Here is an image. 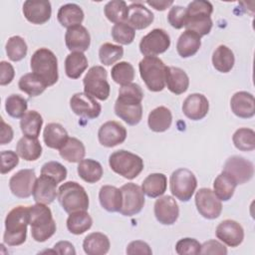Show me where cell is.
I'll use <instances>...</instances> for the list:
<instances>
[{
  "instance_id": "1",
  "label": "cell",
  "mask_w": 255,
  "mask_h": 255,
  "mask_svg": "<svg viewBox=\"0 0 255 255\" xmlns=\"http://www.w3.org/2000/svg\"><path fill=\"white\" fill-rule=\"evenodd\" d=\"M142 99L143 92L139 85L129 83L122 86L115 103L116 115L129 126L137 125L142 118Z\"/></svg>"
},
{
  "instance_id": "2",
  "label": "cell",
  "mask_w": 255,
  "mask_h": 255,
  "mask_svg": "<svg viewBox=\"0 0 255 255\" xmlns=\"http://www.w3.org/2000/svg\"><path fill=\"white\" fill-rule=\"evenodd\" d=\"M29 218V206L19 205L8 212L5 218V231L3 235L5 244L18 246L26 241Z\"/></svg>"
},
{
  "instance_id": "3",
  "label": "cell",
  "mask_w": 255,
  "mask_h": 255,
  "mask_svg": "<svg viewBox=\"0 0 255 255\" xmlns=\"http://www.w3.org/2000/svg\"><path fill=\"white\" fill-rule=\"evenodd\" d=\"M29 224L32 238L37 242H45L52 237L57 229L51 209L43 203L29 206Z\"/></svg>"
},
{
  "instance_id": "4",
  "label": "cell",
  "mask_w": 255,
  "mask_h": 255,
  "mask_svg": "<svg viewBox=\"0 0 255 255\" xmlns=\"http://www.w3.org/2000/svg\"><path fill=\"white\" fill-rule=\"evenodd\" d=\"M213 6L209 1L194 0L186 7V30L198 34L200 37L209 34L212 28Z\"/></svg>"
},
{
  "instance_id": "5",
  "label": "cell",
  "mask_w": 255,
  "mask_h": 255,
  "mask_svg": "<svg viewBox=\"0 0 255 255\" xmlns=\"http://www.w3.org/2000/svg\"><path fill=\"white\" fill-rule=\"evenodd\" d=\"M30 66L32 73L40 77L48 87L58 82V60L51 50L40 48L35 51L30 60Z\"/></svg>"
},
{
  "instance_id": "6",
  "label": "cell",
  "mask_w": 255,
  "mask_h": 255,
  "mask_svg": "<svg viewBox=\"0 0 255 255\" xmlns=\"http://www.w3.org/2000/svg\"><path fill=\"white\" fill-rule=\"evenodd\" d=\"M58 200L67 213L89 208V196L85 188L76 181H67L58 189Z\"/></svg>"
},
{
  "instance_id": "7",
  "label": "cell",
  "mask_w": 255,
  "mask_h": 255,
  "mask_svg": "<svg viewBox=\"0 0 255 255\" xmlns=\"http://www.w3.org/2000/svg\"><path fill=\"white\" fill-rule=\"evenodd\" d=\"M166 68L162 60L156 56L144 57L139 62V75L149 91L160 92L164 89Z\"/></svg>"
},
{
  "instance_id": "8",
  "label": "cell",
  "mask_w": 255,
  "mask_h": 255,
  "mask_svg": "<svg viewBox=\"0 0 255 255\" xmlns=\"http://www.w3.org/2000/svg\"><path fill=\"white\" fill-rule=\"evenodd\" d=\"M109 164L113 171L127 179L135 178L143 169L142 158L125 149L113 152L109 157Z\"/></svg>"
},
{
  "instance_id": "9",
  "label": "cell",
  "mask_w": 255,
  "mask_h": 255,
  "mask_svg": "<svg viewBox=\"0 0 255 255\" xmlns=\"http://www.w3.org/2000/svg\"><path fill=\"white\" fill-rule=\"evenodd\" d=\"M196 186L197 179L194 173L187 168H178L170 175V192L180 201H188L192 197Z\"/></svg>"
},
{
  "instance_id": "10",
  "label": "cell",
  "mask_w": 255,
  "mask_h": 255,
  "mask_svg": "<svg viewBox=\"0 0 255 255\" xmlns=\"http://www.w3.org/2000/svg\"><path fill=\"white\" fill-rule=\"evenodd\" d=\"M107 76V71L102 66H94L90 68L83 79L85 93L98 100L106 101L109 98L111 91Z\"/></svg>"
},
{
  "instance_id": "11",
  "label": "cell",
  "mask_w": 255,
  "mask_h": 255,
  "mask_svg": "<svg viewBox=\"0 0 255 255\" xmlns=\"http://www.w3.org/2000/svg\"><path fill=\"white\" fill-rule=\"evenodd\" d=\"M120 189L123 195V204L119 212L125 216H132L140 212L145 202L141 187L129 182L124 184Z\"/></svg>"
},
{
  "instance_id": "12",
  "label": "cell",
  "mask_w": 255,
  "mask_h": 255,
  "mask_svg": "<svg viewBox=\"0 0 255 255\" xmlns=\"http://www.w3.org/2000/svg\"><path fill=\"white\" fill-rule=\"evenodd\" d=\"M170 46V37L163 29H153L143 36L139 43V51L145 57L164 53Z\"/></svg>"
},
{
  "instance_id": "13",
  "label": "cell",
  "mask_w": 255,
  "mask_h": 255,
  "mask_svg": "<svg viewBox=\"0 0 255 255\" xmlns=\"http://www.w3.org/2000/svg\"><path fill=\"white\" fill-rule=\"evenodd\" d=\"M195 205L197 211L206 219H215L222 211L221 200L210 188H200L195 194Z\"/></svg>"
},
{
  "instance_id": "14",
  "label": "cell",
  "mask_w": 255,
  "mask_h": 255,
  "mask_svg": "<svg viewBox=\"0 0 255 255\" xmlns=\"http://www.w3.org/2000/svg\"><path fill=\"white\" fill-rule=\"evenodd\" d=\"M223 171L229 174L237 184H243L252 178L254 165L242 156L233 155L225 161Z\"/></svg>"
},
{
  "instance_id": "15",
  "label": "cell",
  "mask_w": 255,
  "mask_h": 255,
  "mask_svg": "<svg viewBox=\"0 0 255 255\" xmlns=\"http://www.w3.org/2000/svg\"><path fill=\"white\" fill-rule=\"evenodd\" d=\"M36 179L34 169H21L11 176L9 180L10 190L19 198H27L33 194Z\"/></svg>"
},
{
  "instance_id": "16",
  "label": "cell",
  "mask_w": 255,
  "mask_h": 255,
  "mask_svg": "<svg viewBox=\"0 0 255 255\" xmlns=\"http://www.w3.org/2000/svg\"><path fill=\"white\" fill-rule=\"evenodd\" d=\"M71 110L80 117L92 120L100 116L102 107L95 100L86 93H76L70 100Z\"/></svg>"
},
{
  "instance_id": "17",
  "label": "cell",
  "mask_w": 255,
  "mask_h": 255,
  "mask_svg": "<svg viewBox=\"0 0 255 255\" xmlns=\"http://www.w3.org/2000/svg\"><path fill=\"white\" fill-rule=\"evenodd\" d=\"M98 138L102 145L106 147H114L126 140L127 129L120 123L109 121L103 124L99 128Z\"/></svg>"
},
{
  "instance_id": "18",
  "label": "cell",
  "mask_w": 255,
  "mask_h": 255,
  "mask_svg": "<svg viewBox=\"0 0 255 255\" xmlns=\"http://www.w3.org/2000/svg\"><path fill=\"white\" fill-rule=\"evenodd\" d=\"M23 14L32 24H44L51 18V3L47 0H27L23 4Z\"/></svg>"
},
{
  "instance_id": "19",
  "label": "cell",
  "mask_w": 255,
  "mask_h": 255,
  "mask_svg": "<svg viewBox=\"0 0 255 255\" xmlns=\"http://www.w3.org/2000/svg\"><path fill=\"white\" fill-rule=\"evenodd\" d=\"M154 215L156 220L163 225L175 223L179 215V207L172 196H159L154 203Z\"/></svg>"
},
{
  "instance_id": "20",
  "label": "cell",
  "mask_w": 255,
  "mask_h": 255,
  "mask_svg": "<svg viewBox=\"0 0 255 255\" xmlns=\"http://www.w3.org/2000/svg\"><path fill=\"white\" fill-rule=\"evenodd\" d=\"M216 237L230 247L239 246L244 239L243 227L235 220L226 219L220 222L215 230Z\"/></svg>"
},
{
  "instance_id": "21",
  "label": "cell",
  "mask_w": 255,
  "mask_h": 255,
  "mask_svg": "<svg viewBox=\"0 0 255 255\" xmlns=\"http://www.w3.org/2000/svg\"><path fill=\"white\" fill-rule=\"evenodd\" d=\"M209 111V102L202 94H191L182 104V112L186 118L192 121L202 120Z\"/></svg>"
},
{
  "instance_id": "22",
  "label": "cell",
  "mask_w": 255,
  "mask_h": 255,
  "mask_svg": "<svg viewBox=\"0 0 255 255\" xmlns=\"http://www.w3.org/2000/svg\"><path fill=\"white\" fill-rule=\"evenodd\" d=\"M57 182L44 174H41L39 178L36 179L33 188V197L36 203L50 204L58 196Z\"/></svg>"
},
{
  "instance_id": "23",
  "label": "cell",
  "mask_w": 255,
  "mask_h": 255,
  "mask_svg": "<svg viewBox=\"0 0 255 255\" xmlns=\"http://www.w3.org/2000/svg\"><path fill=\"white\" fill-rule=\"evenodd\" d=\"M67 48L71 52H85L90 48L91 36L86 27L77 25L68 28L65 34Z\"/></svg>"
},
{
  "instance_id": "24",
  "label": "cell",
  "mask_w": 255,
  "mask_h": 255,
  "mask_svg": "<svg viewBox=\"0 0 255 255\" xmlns=\"http://www.w3.org/2000/svg\"><path fill=\"white\" fill-rule=\"evenodd\" d=\"M230 107L235 116L250 119L255 115V102L252 94L241 91L235 93L230 100Z\"/></svg>"
},
{
  "instance_id": "25",
  "label": "cell",
  "mask_w": 255,
  "mask_h": 255,
  "mask_svg": "<svg viewBox=\"0 0 255 255\" xmlns=\"http://www.w3.org/2000/svg\"><path fill=\"white\" fill-rule=\"evenodd\" d=\"M128 8V24L133 29L142 30L147 28L154 19L153 13L141 3H131Z\"/></svg>"
},
{
  "instance_id": "26",
  "label": "cell",
  "mask_w": 255,
  "mask_h": 255,
  "mask_svg": "<svg viewBox=\"0 0 255 255\" xmlns=\"http://www.w3.org/2000/svg\"><path fill=\"white\" fill-rule=\"evenodd\" d=\"M165 85L172 94L181 95L188 89L189 78L182 69L177 67H167Z\"/></svg>"
},
{
  "instance_id": "27",
  "label": "cell",
  "mask_w": 255,
  "mask_h": 255,
  "mask_svg": "<svg viewBox=\"0 0 255 255\" xmlns=\"http://www.w3.org/2000/svg\"><path fill=\"white\" fill-rule=\"evenodd\" d=\"M102 207L109 212L120 211L123 204V195L120 188L113 185H104L99 192Z\"/></svg>"
},
{
  "instance_id": "28",
  "label": "cell",
  "mask_w": 255,
  "mask_h": 255,
  "mask_svg": "<svg viewBox=\"0 0 255 255\" xmlns=\"http://www.w3.org/2000/svg\"><path fill=\"white\" fill-rule=\"evenodd\" d=\"M109 237L101 232H93L87 235L83 242V248L88 255H104L110 250Z\"/></svg>"
},
{
  "instance_id": "29",
  "label": "cell",
  "mask_w": 255,
  "mask_h": 255,
  "mask_svg": "<svg viewBox=\"0 0 255 255\" xmlns=\"http://www.w3.org/2000/svg\"><path fill=\"white\" fill-rule=\"evenodd\" d=\"M201 46V37L189 30H185L178 38L176 50L180 57L189 58L197 53Z\"/></svg>"
},
{
  "instance_id": "30",
  "label": "cell",
  "mask_w": 255,
  "mask_h": 255,
  "mask_svg": "<svg viewBox=\"0 0 255 255\" xmlns=\"http://www.w3.org/2000/svg\"><path fill=\"white\" fill-rule=\"evenodd\" d=\"M68 132L65 128L58 123H50L43 132V139L46 145L53 149H60L68 140Z\"/></svg>"
},
{
  "instance_id": "31",
  "label": "cell",
  "mask_w": 255,
  "mask_h": 255,
  "mask_svg": "<svg viewBox=\"0 0 255 255\" xmlns=\"http://www.w3.org/2000/svg\"><path fill=\"white\" fill-rule=\"evenodd\" d=\"M172 123V115L166 107H157L153 109L147 118L148 128L155 132H163L167 130Z\"/></svg>"
},
{
  "instance_id": "32",
  "label": "cell",
  "mask_w": 255,
  "mask_h": 255,
  "mask_svg": "<svg viewBox=\"0 0 255 255\" xmlns=\"http://www.w3.org/2000/svg\"><path fill=\"white\" fill-rule=\"evenodd\" d=\"M16 152L27 161L37 160L42 154V145L37 137L24 135L17 142Z\"/></svg>"
},
{
  "instance_id": "33",
  "label": "cell",
  "mask_w": 255,
  "mask_h": 255,
  "mask_svg": "<svg viewBox=\"0 0 255 255\" xmlns=\"http://www.w3.org/2000/svg\"><path fill=\"white\" fill-rule=\"evenodd\" d=\"M84 16L85 15L82 8L74 3L62 5L57 14V18L60 24L67 28L81 25L84 20Z\"/></svg>"
},
{
  "instance_id": "34",
  "label": "cell",
  "mask_w": 255,
  "mask_h": 255,
  "mask_svg": "<svg viewBox=\"0 0 255 255\" xmlns=\"http://www.w3.org/2000/svg\"><path fill=\"white\" fill-rule=\"evenodd\" d=\"M167 187V178L163 173H150L141 184V189L148 197L155 198L161 196Z\"/></svg>"
},
{
  "instance_id": "35",
  "label": "cell",
  "mask_w": 255,
  "mask_h": 255,
  "mask_svg": "<svg viewBox=\"0 0 255 255\" xmlns=\"http://www.w3.org/2000/svg\"><path fill=\"white\" fill-rule=\"evenodd\" d=\"M88 59L82 52H72L65 60V72L70 79H78L88 68Z\"/></svg>"
},
{
  "instance_id": "36",
  "label": "cell",
  "mask_w": 255,
  "mask_h": 255,
  "mask_svg": "<svg viewBox=\"0 0 255 255\" xmlns=\"http://www.w3.org/2000/svg\"><path fill=\"white\" fill-rule=\"evenodd\" d=\"M79 176L88 183H96L103 176L102 164L92 158L82 159L78 164Z\"/></svg>"
},
{
  "instance_id": "37",
  "label": "cell",
  "mask_w": 255,
  "mask_h": 255,
  "mask_svg": "<svg viewBox=\"0 0 255 255\" xmlns=\"http://www.w3.org/2000/svg\"><path fill=\"white\" fill-rule=\"evenodd\" d=\"M235 63L234 54L225 45H219L212 54L213 67L220 73H228L232 70Z\"/></svg>"
},
{
  "instance_id": "38",
  "label": "cell",
  "mask_w": 255,
  "mask_h": 255,
  "mask_svg": "<svg viewBox=\"0 0 255 255\" xmlns=\"http://www.w3.org/2000/svg\"><path fill=\"white\" fill-rule=\"evenodd\" d=\"M59 150L61 157L69 162H80L86 154L84 143L76 137H69Z\"/></svg>"
},
{
  "instance_id": "39",
  "label": "cell",
  "mask_w": 255,
  "mask_h": 255,
  "mask_svg": "<svg viewBox=\"0 0 255 255\" xmlns=\"http://www.w3.org/2000/svg\"><path fill=\"white\" fill-rule=\"evenodd\" d=\"M93 224V219L87 210L70 213L67 219L68 230L75 235H80L88 231Z\"/></svg>"
},
{
  "instance_id": "40",
  "label": "cell",
  "mask_w": 255,
  "mask_h": 255,
  "mask_svg": "<svg viewBox=\"0 0 255 255\" xmlns=\"http://www.w3.org/2000/svg\"><path fill=\"white\" fill-rule=\"evenodd\" d=\"M236 185L237 183L234 179L229 174L222 171L213 182V192L221 201H227L233 196Z\"/></svg>"
},
{
  "instance_id": "41",
  "label": "cell",
  "mask_w": 255,
  "mask_h": 255,
  "mask_svg": "<svg viewBox=\"0 0 255 255\" xmlns=\"http://www.w3.org/2000/svg\"><path fill=\"white\" fill-rule=\"evenodd\" d=\"M18 87L22 92L26 93L28 96L37 97L41 95L48 86L36 74L27 73L20 78L18 82Z\"/></svg>"
},
{
  "instance_id": "42",
  "label": "cell",
  "mask_w": 255,
  "mask_h": 255,
  "mask_svg": "<svg viewBox=\"0 0 255 255\" xmlns=\"http://www.w3.org/2000/svg\"><path fill=\"white\" fill-rule=\"evenodd\" d=\"M43 126V118L37 111L27 112L20 121V128L24 135L37 137Z\"/></svg>"
},
{
  "instance_id": "43",
  "label": "cell",
  "mask_w": 255,
  "mask_h": 255,
  "mask_svg": "<svg viewBox=\"0 0 255 255\" xmlns=\"http://www.w3.org/2000/svg\"><path fill=\"white\" fill-rule=\"evenodd\" d=\"M104 12L110 22L117 24L128 20V8L123 0H112L105 5Z\"/></svg>"
},
{
  "instance_id": "44",
  "label": "cell",
  "mask_w": 255,
  "mask_h": 255,
  "mask_svg": "<svg viewBox=\"0 0 255 255\" xmlns=\"http://www.w3.org/2000/svg\"><path fill=\"white\" fill-rule=\"evenodd\" d=\"M233 143L235 147L242 151H250L255 148V132L248 128H238L233 136Z\"/></svg>"
},
{
  "instance_id": "45",
  "label": "cell",
  "mask_w": 255,
  "mask_h": 255,
  "mask_svg": "<svg viewBox=\"0 0 255 255\" xmlns=\"http://www.w3.org/2000/svg\"><path fill=\"white\" fill-rule=\"evenodd\" d=\"M112 79L122 86L132 83L134 79V69L128 62L123 61L116 64L111 70Z\"/></svg>"
},
{
  "instance_id": "46",
  "label": "cell",
  "mask_w": 255,
  "mask_h": 255,
  "mask_svg": "<svg viewBox=\"0 0 255 255\" xmlns=\"http://www.w3.org/2000/svg\"><path fill=\"white\" fill-rule=\"evenodd\" d=\"M5 48L8 58L13 62H18L24 59L28 51L25 40L20 36L10 37L6 43Z\"/></svg>"
},
{
  "instance_id": "47",
  "label": "cell",
  "mask_w": 255,
  "mask_h": 255,
  "mask_svg": "<svg viewBox=\"0 0 255 255\" xmlns=\"http://www.w3.org/2000/svg\"><path fill=\"white\" fill-rule=\"evenodd\" d=\"M27 100L17 94L8 96L5 101L6 113L14 119H21L27 113Z\"/></svg>"
},
{
  "instance_id": "48",
  "label": "cell",
  "mask_w": 255,
  "mask_h": 255,
  "mask_svg": "<svg viewBox=\"0 0 255 255\" xmlns=\"http://www.w3.org/2000/svg\"><path fill=\"white\" fill-rule=\"evenodd\" d=\"M124 56V48L120 45L105 43L99 50V58L105 66H111Z\"/></svg>"
},
{
  "instance_id": "49",
  "label": "cell",
  "mask_w": 255,
  "mask_h": 255,
  "mask_svg": "<svg viewBox=\"0 0 255 255\" xmlns=\"http://www.w3.org/2000/svg\"><path fill=\"white\" fill-rule=\"evenodd\" d=\"M135 36L134 29L126 22L117 23L112 28V37L114 41L122 45H128L132 43Z\"/></svg>"
},
{
  "instance_id": "50",
  "label": "cell",
  "mask_w": 255,
  "mask_h": 255,
  "mask_svg": "<svg viewBox=\"0 0 255 255\" xmlns=\"http://www.w3.org/2000/svg\"><path fill=\"white\" fill-rule=\"evenodd\" d=\"M41 174L47 175L53 178L57 183L62 182L67 177L66 167L58 161H48L43 164L41 168Z\"/></svg>"
},
{
  "instance_id": "51",
  "label": "cell",
  "mask_w": 255,
  "mask_h": 255,
  "mask_svg": "<svg viewBox=\"0 0 255 255\" xmlns=\"http://www.w3.org/2000/svg\"><path fill=\"white\" fill-rule=\"evenodd\" d=\"M201 244L194 238H182L175 244V251L179 255H196L200 253Z\"/></svg>"
},
{
  "instance_id": "52",
  "label": "cell",
  "mask_w": 255,
  "mask_h": 255,
  "mask_svg": "<svg viewBox=\"0 0 255 255\" xmlns=\"http://www.w3.org/2000/svg\"><path fill=\"white\" fill-rule=\"evenodd\" d=\"M168 23L175 29H181L186 22V8L175 5L172 6L167 14Z\"/></svg>"
},
{
  "instance_id": "53",
  "label": "cell",
  "mask_w": 255,
  "mask_h": 255,
  "mask_svg": "<svg viewBox=\"0 0 255 255\" xmlns=\"http://www.w3.org/2000/svg\"><path fill=\"white\" fill-rule=\"evenodd\" d=\"M19 163L18 153L13 150L1 151V173L5 174L11 171Z\"/></svg>"
},
{
  "instance_id": "54",
  "label": "cell",
  "mask_w": 255,
  "mask_h": 255,
  "mask_svg": "<svg viewBox=\"0 0 255 255\" xmlns=\"http://www.w3.org/2000/svg\"><path fill=\"white\" fill-rule=\"evenodd\" d=\"M201 254H219L225 255L227 254L226 247L217 240H208L201 245L200 249Z\"/></svg>"
},
{
  "instance_id": "55",
  "label": "cell",
  "mask_w": 255,
  "mask_h": 255,
  "mask_svg": "<svg viewBox=\"0 0 255 255\" xmlns=\"http://www.w3.org/2000/svg\"><path fill=\"white\" fill-rule=\"evenodd\" d=\"M127 254L134 255V254H145V255H151L152 251L149 247V245L141 240H135L131 241L126 250Z\"/></svg>"
},
{
  "instance_id": "56",
  "label": "cell",
  "mask_w": 255,
  "mask_h": 255,
  "mask_svg": "<svg viewBox=\"0 0 255 255\" xmlns=\"http://www.w3.org/2000/svg\"><path fill=\"white\" fill-rule=\"evenodd\" d=\"M15 76V71L13 66L6 62L2 61L0 63V85L6 86L12 82Z\"/></svg>"
},
{
  "instance_id": "57",
  "label": "cell",
  "mask_w": 255,
  "mask_h": 255,
  "mask_svg": "<svg viewBox=\"0 0 255 255\" xmlns=\"http://www.w3.org/2000/svg\"><path fill=\"white\" fill-rule=\"evenodd\" d=\"M54 252L58 254H68V255H75L76 250L74 245L68 241H59L54 245Z\"/></svg>"
},
{
  "instance_id": "58",
  "label": "cell",
  "mask_w": 255,
  "mask_h": 255,
  "mask_svg": "<svg viewBox=\"0 0 255 255\" xmlns=\"http://www.w3.org/2000/svg\"><path fill=\"white\" fill-rule=\"evenodd\" d=\"M13 139V129L11 126L7 125L3 119H1V138H0V144L4 145L6 143H9Z\"/></svg>"
},
{
  "instance_id": "59",
  "label": "cell",
  "mask_w": 255,
  "mask_h": 255,
  "mask_svg": "<svg viewBox=\"0 0 255 255\" xmlns=\"http://www.w3.org/2000/svg\"><path fill=\"white\" fill-rule=\"evenodd\" d=\"M146 4H148L149 6L153 7L154 9L158 10V11H163L165 10L167 7L171 6L173 4V1H164V0H151V1H146Z\"/></svg>"
}]
</instances>
